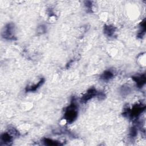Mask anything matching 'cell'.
<instances>
[{
    "mask_svg": "<svg viewBox=\"0 0 146 146\" xmlns=\"http://www.w3.org/2000/svg\"><path fill=\"white\" fill-rule=\"evenodd\" d=\"M136 132H137V130L135 128H132L131 129V132H130L131 136L132 137H135L136 135V133H137Z\"/></svg>",
    "mask_w": 146,
    "mask_h": 146,
    "instance_id": "cell-11",
    "label": "cell"
},
{
    "mask_svg": "<svg viewBox=\"0 0 146 146\" xmlns=\"http://www.w3.org/2000/svg\"><path fill=\"white\" fill-rule=\"evenodd\" d=\"M3 37L7 39H14V25L11 23L8 24L3 32Z\"/></svg>",
    "mask_w": 146,
    "mask_h": 146,
    "instance_id": "cell-4",
    "label": "cell"
},
{
    "mask_svg": "<svg viewBox=\"0 0 146 146\" xmlns=\"http://www.w3.org/2000/svg\"><path fill=\"white\" fill-rule=\"evenodd\" d=\"M132 79L136 82L138 87H142L145 83V75H141L137 76H134L132 77Z\"/></svg>",
    "mask_w": 146,
    "mask_h": 146,
    "instance_id": "cell-5",
    "label": "cell"
},
{
    "mask_svg": "<svg viewBox=\"0 0 146 146\" xmlns=\"http://www.w3.org/2000/svg\"><path fill=\"white\" fill-rule=\"evenodd\" d=\"M113 76V74H112V72L110 71H104L100 76V78L103 80H108L110 79H111V78H112V77Z\"/></svg>",
    "mask_w": 146,
    "mask_h": 146,
    "instance_id": "cell-7",
    "label": "cell"
},
{
    "mask_svg": "<svg viewBox=\"0 0 146 146\" xmlns=\"http://www.w3.org/2000/svg\"><path fill=\"white\" fill-rule=\"evenodd\" d=\"M97 91L94 88H91L89 89L87 92L83 95V96L82 97L80 101L83 103H85L87 102H88L89 100L92 99L93 97H94L95 95H96Z\"/></svg>",
    "mask_w": 146,
    "mask_h": 146,
    "instance_id": "cell-3",
    "label": "cell"
},
{
    "mask_svg": "<svg viewBox=\"0 0 146 146\" xmlns=\"http://www.w3.org/2000/svg\"><path fill=\"white\" fill-rule=\"evenodd\" d=\"M43 142L45 144L48 145H60V143H58V141H54V140H52L51 139H47V138L44 139L43 140Z\"/></svg>",
    "mask_w": 146,
    "mask_h": 146,
    "instance_id": "cell-10",
    "label": "cell"
},
{
    "mask_svg": "<svg viewBox=\"0 0 146 146\" xmlns=\"http://www.w3.org/2000/svg\"><path fill=\"white\" fill-rule=\"evenodd\" d=\"M145 106H142L141 104L135 105L129 112V115L131 117H136L140 115L145 110Z\"/></svg>",
    "mask_w": 146,
    "mask_h": 146,
    "instance_id": "cell-2",
    "label": "cell"
},
{
    "mask_svg": "<svg viewBox=\"0 0 146 146\" xmlns=\"http://www.w3.org/2000/svg\"><path fill=\"white\" fill-rule=\"evenodd\" d=\"M104 33L108 36H112L115 33V28L110 25L104 26Z\"/></svg>",
    "mask_w": 146,
    "mask_h": 146,
    "instance_id": "cell-8",
    "label": "cell"
},
{
    "mask_svg": "<svg viewBox=\"0 0 146 146\" xmlns=\"http://www.w3.org/2000/svg\"><path fill=\"white\" fill-rule=\"evenodd\" d=\"M44 82V79L43 78H42L36 84H35L33 86H31L30 87H27L26 89V91H28V92L29 91H35L43 84Z\"/></svg>",
    "mask_w": 146,
    "mask_h": 146,
    "instance_id": "cell-6",
    "label": "cell"
},
{
    "mask_svg": "<svg viewBox=\"0 0 146 146\" xmlns=\"http://www.w3.org/2000/svg\"><path fill=\"white\" fill-rule=\"evenodd\" d=\"M1 140L5 144H8L12 141V136L7 133H4L1 136Z\"/></svg>",
    "mask_w": 146,
    "mask_h": 146,
    "instance_id": "cell-9",
    "label": "cell"
},
{
    "mask_svg": "<svg viewBox=\"0 0 146 146\" xmlns=\"http://www.w3.org/2000/svg\"><path fill=\"white\" fill-rule=\"evenodd\" d=\"M78 116V110L76 104L73 102L66 109L64 113V119L68 123L74 121Z\"/></svg>",
    "mask_w": 146,
    "mask_h": 146,
    "instance_id": "cell-1",
    "label": "cell"
}]
</instances>
